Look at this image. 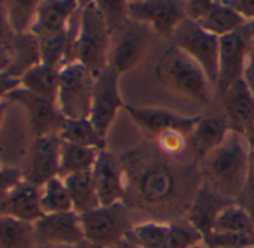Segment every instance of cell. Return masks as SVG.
Masks as SVG:
<instances>
[{"mask_svg": "<svg viewBox=\"0 0 254 248\" xmlns=\"http://www.w3.org/2000/svg\"><path fill=\"white\" fill-rule=\"evenodd\" d=\"M229 133L230 127L224 115L200 117L191 135L189 136L194 156L199 160H203L226 141Z\"/></svg>", "mask_w": 254, "mask_h": 248, "instance_id": "cell-20", "label": "cell"}, {"mask_svg": "<svg viewBox=\"0 0 254 248\" xmlns=\"http://www.w3.org/2000/svg\"><path fill=\"white\" fill-rule=\"evenodd\" d=\"M214 0H189V2H184V14L186 18L197 23L200 21L212 8Z\"/></svg>", "mask_w": 254, "mask_h": 248, "instance_id": "cell-37", "label": "cell"}, {"mask_svg": "<svg viewBox=\"0 0 254 248\" xmlns=\"http://www.w3.org/2000/svg\"><path fill=\"white\" fill-rule=\"evenodd\" d=\"M205 188L223 199L238 197L250 178V145L242 135L230 132L226 141L202 160Z\"/></svg>", "mask_w": 254, "mask_h": 248, "instance_id": "cell-1", "label": "cell"}, {"mask_svg": "<svg viewBox=\"0 0 254 248\" xmlns=\"http://www.w3.org/2000/svg\"><path fill=\"white\" fill-rule=\"evenodd\" d=\"M60 150L62 141L57 135L33 138L27 169L24 171V180L42 187L50 180L59 177Z\"/></svg>", "mask_w": 254, "mask_h": 248, "instance_id": "cell-13", "label": "cell"}, {"mask_svg": "<svg viewBox=\"0 0 254 248\" xmlns=\"http://www.w3.org/2000/svg\"><path fill=\"white\" fill-rule=\"evenodd\" d=\"M175 190V177L163 163L145 166L138 175V193L147 205H162L171 200Z\"/></svg>", "mask_w": 254, "mask_h": 248, "instance_id": "cell-16", "label": "cell"}, {"mask_svg": "<svg viewBox=\"0 0 254 248\" xmlns=\"http://www.w3.org/2000/svg\"><path fill=\"white\" fill-rule=\"evenodd\" d=\"M41 194V187L24 180L9 194L2 215H9L17 220L35 224L45 215L42 211Z\"/></svg>", "mask_w": 254, "mask_h": 248, "instance_id": "cell-19", "label": "cell"}, {"mask_svg": "<svg viewBox=\"0 0 254 248\" xmlns=\"http://www.w3.org/2000/svg\"><path fill=\"white\" fill-rule=\"evenodd\" d=\"M38 0H9L6 2L8 18L15 35L30 33L38 15Z\"/></svg>", "mask_w": 254, "mask_h": 248, "instance_id": "cell-32", "label": "cell"}, {"mask_svg": "<svg viewBox=\"0 0 254 248\" xmlns=\"http://www.w3.org/2000/svg\"><path fill=\"white\" fill-rule=\"evenodd\" d=\"M194 248H205L203 245H197V247H194Z\"/></svg>", "mask_w": 254, "mask_h": 248, "instance_id": "cell-50", "label": "cell"}, {"mask_svg": "<svg viewBox=\"0 0 254 248\" xmlns=\"http://www.w3.org/2000/svg\"><path fill=\"white\" fill-rule=\"evenodd\" d=\"M6 100L17 103L23 108L29 118V124L33 133V138L57 135L63 126L64 118L60 114L57 103L54 100L36 96L23 87L15 88L6 96Z\"/></svg>", "mask_w": 254, "mask_h": 248, "instance_id": "cell-10", "label": "cell"}, {"mask_svg": "<svg viewBox=\"0 0 254 248\" xmlns=\"http://www.w3.org/2000/svg\"><path fill=\"white\" fill-rule=\"evenodd\" d=\"M91 172L102 206L121 203L124 200L127 191L126 171L112 153L102 150Z\"/></svg>", "mask_w": 254, "mask_h": 248, "instance_id": "cell-12", "label": "cell"}, {"mask_svg": "<svg viewBox=\"0 0 254 248\" xmlns=\"http://www.w3.org/2000/svg\"><path fill=\"white\" fill-rule=\"evenodd\" d=\"M169 233V223L145 221L132 226L126 239L142 248H165Z\"/></svg>", "mask_w": 254, "mask_h": 248, "instance_id": "cell-31", "label": "cell"}, {"mask_svg": "<svg viewBox=\"0 0 254 248\" xmlns=\"http://www.w3.org/2000/svg\"><path fill=\"white\" fill-rule=\"evenodd\" d=\"M242 136H244L245 141L248 142L250 150L254 148V114H253V117L250 118V121H248V124H247V127H245Z\"/></svg>", "mask_w": 254, "mask_h": 248, "instance_id": "cell-44", "label": "cell"}, {"mask_svg": "<svg viewBox=\"0 0 254 248\" xmlns=\"http://www.w3.org/2000/svg\"><path fill=\"white\" fill-rule=\"evenodd\" d=\"M102 150L88 148V147H79L72 144L62 142L60 150V178H66L73 174L93 171L96 160L99 157V153Z\"/></svg>", "mask_w": 254, "mask_h": 248, "instance_id": "cell-27", "label": "cell"}, {"mask_svg": "<svg viewBox=\"0 0 254 248\" xmlns=\"http://www.w3.org/2000/svg\"><path fill=\"white\" fill-rule=\"evenodd\" d=\"M33 224L9 215H0V248H35Z\"/></svg>", "mask_w": 254, "mask_h": 248, "instance_id": "cell-28", "label": "cell"}, {"mask_svg": "<svg viewBox=\"0 0 254 248\" xmlns=\"http://www.w3.org/2000/svg\"><path fill=\"white\" fill-rule=\"evenodd\" d=\"M196 24L209 35L220 39L223 36L242 30L248 23L233 8H230L224 0H217V2L214 0L211 11Z\"/></svg>", "mask_w": 254, "mask_h": 248, "instance_id": "cell-22", "label": "cell"}, {"mask_svg": "<svg viewBox=\"0 0 254 248\" xmlns=\"http://www.w3.org/2000/svg\"><path fill=\"white\" fill-rule=\"evenodd\" d=\"M226 205H229V203H226L223 197L217 196L215 193H212L203 187L199 190L190 209L187 211L186 220L197 232H200L203 236H206L212 232L214 223Z\"/></svg>", "mask_w": 254, "mask_h": 248, "instance_id": "cell-21", "label": "cell"}, {"mask_svg": "<svg viewBox=\"0 0 254 248\" xmlns=\"http://www.w3.org/2000/svg\"><path fill=\"white\" fill-rule=\"evenodd\" d=\"M120 76L121 75L109 64L94 78L90 121L105 139L118 111L126 106L120 94Z\"/></svg>", "mask_w": 254, "mask_h": 248, "instance_id": "cell-7", "label": "cell"}, {"mask_svg": "<svg viewBox=\"0 0 254 248\" xmlns=\"http://www.w3.org/2000/svg\"><path fill=\"white\" fill-rule=\"evenodd\" d=\"M206 248H251L254 247V233H209L203 236Z\"/></svg>", "mask_w": 254, "mask_h": 248, "instance_id": "cell-34", "label": "cell"}, {"mask_svg": "<svg viewBox=\"0 0 254 248\" xmlns=\"http://www.w3.org/2000/svg\"><path fill=\"white\" fill-rule=\"evenodd\" d=\"M242 79L245 81L247 87L250 88V91L254 96V36L251 39V47H250V51H248V57H247V63H245V70H244Z\"/></svg>", "mask_w": 254, "mask_h": 248, "instance_id": "cell-41", "label": "cell"}, {"mask_svg": "<svg viewBox=\"0 0 254 248\" xmlns=\"http://www.w3.org/2000/svg\"><path fill=\"white\" fill-rule=\"evenodd\" d=\"M35 248H96V247L88 244L87 241H84L76 245H36Z\"/></svg>", "mask_w": 254, "mask_h": 248, "instance_id": "cell-45", "label": "cell"}, {"mask_svg": "<svg viewBox=\"0 0 254 248\" xmlns=\"http://www.w3.org/2000/svg\"><path fill=\"white\" fill-rule=\"evenodd\" d=\"M248 24L254 23V0H224Z\"/></svg>", "mask_w": 254, "mask_h": 248, "instance_id": "cell-40", "label": "cell"}, {"mask_svg": "<svg viewBox=\"0 0 254 248\" xmlns=\"http://www.w3.org/2000/svg\"><path fill=\"white\" fill-rule=\"evenodd\" d=\"M97 6L102 11L111 30H114L115 24L121 23V18L129 20V14H127V2H102V0H99Z\"/></svg>", "mask_w": 254, "mask_h": 248, "instance_id": "cell-36", "label": "cell"}, {"mask_svg": "<svg viewBox=\"0 0 254 248\" xmlns=\"http://www.w3.org/2000/svg\"><path fill=\"white\" fill-rule=\"evenodd\" d=\"M156 75L168 88L197 100L209 103L211 82L203 69L186 53L172 47L168 50L156 66Z\"/></svg>", "mask_w": 254, "mask_h": 248, "instance_id": "cell-3", "label": "cell"}, {"mask_svg": "<svg viewBox=\"0 0 254 248\" xmlns=\"http://www.w3.org/2000/svg\"><path fill=\"white\" fill-rule=\"evenodd\" d=\"M248 29H250L251 35L254 36V23H250V24H248Z\"/></svg>", "mask_w": 254, "mask_h": 248, "instance_id": "cell-49", "label": "cell"}, {"mask_svg": "<svg viewBox=\"0 0 254 248\" xmlns=\"http://www.w3.org/2000/svg\"><path fill=\"white\" fill-rule=\"evenodd\" d=\"M253 35L248 24L232 35L220 38L218 48V78L215 88L223 96L229 87L242 79Z\"/></svg>", "mask_w": 254, "mask_h": 248, "instance_id": "cell-9", "label": "cell"}, {"mask_svg": "<svg viewBox=\"0 0 254 248\" xmlns=\"http://www.w3.org/2000/svg\"><path fill=\"white\" fill-rule=\"evenodd\" d=\"M250 177L254 180V148L250 150Z\"/></svg>", "mask_w": 254, "mask_h": 248, "instance_id": "cell-48", "label": "cell"}, {"mask_svg": "<svg viewBox=\"0 0 254 248\" xmlns=\"http://www.w3.org/2000/svg\"><path fill=\"white\" fill-rule=\"evenodd\" d=\"M124 109L142 130L157 138L166 132H178L184 136H190L200 120L199 115L187 117L163 108H138L126 105Z\"/></svg>", "mask_w": 254, "mask_h": 248, "instance_id": "cell-11", "label": "cell"}, {"mask_svg": "<svg viewBox=\"0 0 254 248\" xmlns=\"http://www.w3.org/2000/svg\"><path fill=\"white\" fill-rule=\"evenodd\" d=\"M253 218H254V212H253Z\"/></svg>", "mask_w": 254, "mask_h": 248, "instance_id": "cell-51", "label": "cell"}, {"mask_svg": "<svg viewBox=\"0 0 254 248\" xmlns=\"http://www.w3.org/2000/svg\"><path fill=\"white\" fill-rule=\"evenodd\" d=\"M63 180H64V184H66L70 199H72L73 212H76L78 215H82V214H87V212L102 206L99 196H97V190H96V184H94L91 171L73 174Z\"/></svg>", "mask_w": 254, "mask_h": 248, "instance_id": "cell-24", "label": "cell"}, {"mask_svg": "<svg viewBox=\"0 0 254 248\" xmlns=\"http://www.w3.org/2000/svg\"><path fill=\"white\" fill-rule=\"evenodd\" d=\"M150 33L145 26L130 21L111 50L109 64L120 73L135 69L147 54Z\"/></svg>", "mask_w": 254, "mask_h": 248, "instance_id": "cell-15", "label": "cell"}, {"mask_svg": "<svg viewBox=\"0 0 254 248\" xmlns=\"http://www.w3.org/2000/svg\"><path fill=\"white\" fill-rule=\"evenodd\" d=\"M9 48L12 54L11 67L6 72L9 76L20 79L27 70L42 63L39 38L35 36L33 33L15 35Z\"/></svg>", "mask_w": 254, "mask_h": 248, "instance_id": "cell-23", "label": "cell"}, {"mask_svg": "<svg viewBox=\"0 0 254 248\" xmlns=\"http://www.w3.org/2000/svg\"><path fill=\"white\" fill-rule=\"evenodd\" d=\"M20 87V79L9 76L8 73H0V100L6 99V96Z\"/></svg>", "mask_w": 254, "mask_h": 248, "instance_id": "cell-42", "label": "cell"}, {"mask_svg": "<svg viewBox=\"0 0 254 248\" xmlns=\"http://www.w3.org/2000/svg\"><path fill=\"white\" fill-rule=\"evenodd\" d=\"M205 248H206V247H205ZM251 248H254V247H251Z\"/></svg>", "mask_w": 254, "mask_h": 248, "instance_id": "cell-52", "label": "cell"}, {"mask_svg": "<svg viewBox=\"0 0 254 248\" xmlns=\"http://www.w3.org/2000/svg\"><path fill=\"white\" fill-rule=\"evenodd\" d=\"M84 238L96 248H115L132 229L124 202L99 206L79 215Z\"/></svg>", "mask_w": 254, "mask_h": 248, "instance_id": "cell-5", "label": "cell"}, {"mask_svg": "<svg viewBox=\"0 0 254 248\" xmlns=\"http://www.w3.org/2000/svg\"><path fill=\"white\" fill-rule=\"evenodd\" d=\"M59 139L64 144L88 147L96 150H105V138L94 129L90 118L82 120H64L59 132Z\"/></svg>", "mask_w": 254, "mask_h": 248, "instance_id": "cell-26", "label": "cell"}, {"mask_svg": "<svg viewBox=\"0 0 254 248\" xmlns=\"http://www.w3.org/2000/svg\"><path fill=\"white\" fill-rule=\"evenodd\" d=\"M11 106V102H8L6 99L0 100V127H2V123L5 120V115H6V111L9 109Z\"/></svg>", "mask_w": 254, "mask_h": 248, "instance_id": "cell-46", "label": "cell"}, {"mask_svg": "<svg viewBox=\"0 0 254 248\" xmlns=\"http://www.w3.org/2000/svg\"><path fill=\"white\" fill-rule=\"evenodd\" d=\"M33 229L36 245H76L85 241L79 215L73 211L44 215Z\"/></svg>", "mask_w": 254, "mask_h": 248, "instance_id": "cell-14", "label": "cell"}, {"mask_svg": "<svg viewBox=\"0 0 254 248\" xmlns=\"http://www.w3.org/2000/svg\"><path fill=\"white\" fill-rule=\"evenodd\" d=\"M23 181H24V172L20 168L8 166L0 169V215L3 214V206L9 194Z\"/></svg>", "mask_w": 254, "mask_h": 248, "instance_id": "cell-35", "label": "cell"}, {"mask_svg": "<svg viewBox=\"0 0 254 248\" xmlns=\"http://www.w3.org/2000/svg\"><path fill=\"white\" fill-rule=\"evenodd\" d=\"M94 75L79 62H72L60 69L57 108L64 120L90 118Z\"/></svg>", "mask_w": 254, "mask_h": 248, "instance_id": "cell-4", "label": "cell"}, {"mask_svg": "<svg viewBox=\"0 0 254 248\" xmlns=\"http://www.w3.org/2000/svg\"><path fill=\"white\" fill-rule=\"evenodd\" d=\"M203 245V235L197 232L186 218L169 223V233L165 248H194Z\"/></svg>", "mask_w": 254, "mask_h": 248, "instance_id": "cell-33", "label": "cell"}, {"mask_svg": "<svg viewBox=\"0 0 254 248\" xmlns=\"http://www.w3.org/2000/svg\"><path fill=\"white\" fill-rule=\"evenodd\" d=\"M41 190H42L41 203H42V211L45 215L73 211L72 199H70L69 190L63 178L56 177L50 180L41 187Z\"/></svg>", "mask_w": 254, "mask_h": 248, "instance_id": "cell-30", "label": "cell"}, {"mask_svg": "<svg viewBox=\"0 0 254 248\" xmlns=\"http://www.w3.org/2000/svg\"><path fill=\"white\" fill-rule=\"evenodd\" d=\"M172 41L174 47L186 53L203 69L209 82L215 87L218 78L220 39L186 18L175 30Z\"/></svg>", "mask_w": 254, "mask_h": 248, "instance_id": "cell-6", "label": "cell"}, {"mask_svg": "<svg viewBox=\"0 0 254 248\" xmlns=\"http://www.w3.org/2000/svg\"><path fill=\"white\" fill-rule=\"evenodd\" d=\"M0 169H2V166H0Z\"/></svg>", "mask_w": 254, "mask_h": 248, "instance_id": "cell-53", "label": "cell"}, {"mask_svg": "<svg viewBox=\"0 0 254 248\" xmlns=\"http://www.w3.org/2000/svg\"><path fill=\"white\" fill-rule=\"evenodd\" d=\"M111 36L108 26L97 2H81L76 21V33L70 50V60L84 64L94 76L109 66Z\"/></svg>", "mask_w": 254, "mask_h": 248, "instance_id": "cell-2", "label": "cell"}, {"mask_svg": "<svg viewBox=\"0 0 254 248\" xmlns=\"http://www.w3.org/2000/svg\"><path fill=\"white\" fill-rule=\"evenodd\" d=\"M220 97L223 99L224 117L229 123L230 132L244 135L247 124L254 114V96L245 81L239 79Z\"/></svg>", "mask_w": 254, "mask_h": 248, "instance_id": "cell-18", "label": "cell"}, {"mask_svg": "<svg viewBox=\"0 0 254 248\" xmlns=\"http://www.w3.org/2000/svg\"><path fill=\"white\" fill-rule=\"evenodd\" d=\"M14 38H15V33H14L9 18H8L6 2L0 0V45L11 47V42Z\"/></svg>", "mask_w": 254, "mask_h": 248, "instance_id": "cell-39", "label": "cell"}, {"mask_svg": "<svg viewBox=\"0 0 254 248\" xmlns=\"http://www.w3.org/2000/svg\"><path fill=\"white\" fill-rule=\"evenodd\" d=\"M186 138L187 136H184L178 132H166V133L160 135L157 139H159V145L163 151L177 154V153L183 151V148L186 145Z\"/></svg>", "mask_w": 254, "mask_h": 248, "instance_id": "cell-38", "label": "cell"}, {"mask_svg": "<svg viewBox=\"0 0 254 248\" xmlns=\"http://www.w3.org/2000/svg\"><path fill=\"white\" fill-rule=\"evenodd\" d=\"M79 8L81 2H76V0H44V2H39L36 21L30 33L42 38L50 33L67 30Z\"/></svg>", "mask_w": 254, "mask_h": 248, "instance_id": "cell-17", "label": "cell"}, {"mask_svg": "<svg viewBox=\"0 0 254 248\" xmlns=\"http://www.w3.org/2000/svg\"><path fill=\"white\" fill-rule=\"evenodd\" d=\"M115 248H142V247H139V245H135V244H132V242H129L127 239H123Z\"/></svg>", "mask_w": 254, "mask_h": 248, "instance_id": "cell-47", "label": "cell"}, {"mask_svg": "<svg viewBox=\"0 0 254 248\" xmlns=\"http://www.w3.org/2000/svg\"><path fill=\"white\" fill-rule=\"evenodd\" d=\"M129 20L150 26L159 35L172 39L178 26L186 20L184 2L175 0H135L127 2Z\"/></svg>", "mask_w": 254, "mask_h": 248, "instance_id": "cell-8", "label": "cell"}, {"mask_svg": "<svg viewBox=\"0 0 254 248\" xmlns=\"http://www.w3.org/2000/svg\"><path fill=\"white\" fill-rule=\"evenodd\" d=\"M12 63V54L9 47L0 45V73H6Z\"/></svg>", "mask_w": 254, "mask_h": 248, "instance_id": "cell-43", "label": "cell"}, {"mask_svg": "<svg viewBox=\"0 0 254 248\" xmlns=\"http://www.w3.org/2000/svg\"><path fill=\"white\" fill-rule=\"evenodd\" d=\"M59 84H60V67H53L42 63L32 67L20 78V87L36 96L54 102L57 100Z\"/></svg>", "mask_w": 254, "mask_h": 248, "instance_id": "cell-25", "label": "cell"}, {"mask_svg": "<svg viewBox=\"0 0 254 248\" xmlns=\"http://www.w3.org/2000/svg\"><path fill=\"white\" fill-rule=\"evenodd\" d=\"M212 232L214 233H254L253 214L242 205L229 203L218 214Z\"/></svg>", "mask_w": 254, "mask_h": 248, "instance_id": "cell-29", "label": "cell"}]
</instances>
